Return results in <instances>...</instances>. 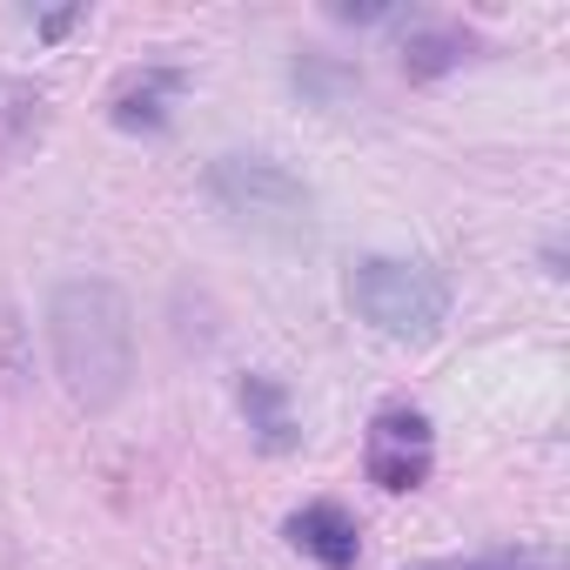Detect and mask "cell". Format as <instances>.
Returning <instances> with one entry per match:
<instances>
[{
    "label": "cell",
    "mask_w": 570,
    "mask_h": 570,
    "mask_svg": "<svg viewBox=\"0 0 570 570\" xmlns=\"http://www.w3.org/2000/svg\"><path fill=\"white\" fill-rule=\"evenodd\" d=\"M208 202L262 242H309V228H316L309 181L289 175L282 161H268V155H215L208 161Z\"/></svg>",
    "instance_id": "cell-2"
},
{
    "label": "cell",
    "mask_w": 570,
    "mask_h": 570,
    "mask_svg": "<svg viewBox=\"0 0 570 570\" xmlns=\"http://www.w3.org/2000/svg\"><path fill=\"white\" fill-rule=\"evenodd\" d=\"M470 48H476V41H470L463 28H423V35L403 41V75H410V81H436V75L463 68Z\"/></svg>",
    "instance_id": "cell-9"
},
{
    "label": "cell",
    "mask_w": 570,
    "mask_h": 570,
    "mask_svg": "<svg viewBox=\"0 0 570 570\" xmlns=\"http://www.w3.org/2000/svg\"><path fill=\"white\" fill-rule=\"evenodd\" d=\"M282 537H289L316 570H356V517L343 510V503H330V497H316V503H303L289 523H282Z\"/></svg>",
    "instance_id": "cell-5"
},
{
    "label": "cell",
    "mask_w": 570,
    "mask_h": 570,
    "mask_svg": "<svg viewBox=\"0 0 570 570\" xmlns=\"http://www.w3.org/2000/svg\"><path fill=\"white\" fill-rule=\"evenodd\" d=\"M350 303L356 316L390 336V343H430L443 323H450V289L443 275L423 268V262H403V255H363L350 268Z\"/></svg>",
    "instance_id": "cell-3"
},
{
    "label": "cell",
    "mask_w": 570,
    "mask_h": 570,
    "mask_svg": "<svg viewBox=\"0 0 570 570\" xmlns=\"http://www.w3.org/2000/svg\"><path fill=\"white\" fill-rule=\"evenodd\" d=\"M410 570H557V550L543 543H497V550H470V557H430Z\"/></svg>",
    "instance_id": "cell-10"
},
{
    "label": "cell",
    "mask_w": 570,
    "mask_h": 570,
    "mask_svg": "<svg viewBox=\"0 0 570 570\" xmlns=\"http://www.w3.org/2000/svg\"><path fill=\"white\" fill-rule=\"evenodd\" d=\"M363 470H370V483L390 490V497L423 490L430 470H436V430H430V416L410 410V403L376 410V423H370V436H363Z\"/></svg>",
    "instance_id": "cell-4"
},
{
    "label": "cell",
    "mask_w": 570,
    "mask_h": 570,
    "mask_svg": "<svg viewBox=\"0 0 570 570\" xmlns=\"http://www.w3.org/2000/svg\"><path fill=\"white\" fill-rule=\"evenodd\" d=\"M175 95H181V68H135V75L115 88L108 115H115V128H128V135H161Z\"/></svg>",
    "instance_id": "cell-6"
},
{
    "label": "cell",
    "mask_w": 570,
    "mask_h": 570,
    "mask_svg": "<svg viewBox=\"0 0 570 570\" xmlns=\"http://www.w3.org/2000/svg\"><path fill=\"white\" fill-rule=\"evenodd\" d=\"M242 416H248V430H255V443L268 450V456H282V450H296L303 443V430H296V416H289V390H282L275 376H242Z\"/></svg>",
    "instance_id": "cell-7"
},
{
    "label": "cell",
    "mask_w": 570,
    "mask_h": 570,
    "mask_svg": "<svg viewBox=\"0 0 570 570\" xmlns=\"http://www.w3.org/2000/svg\"><path fill=\"white\" fill-rule=\"evenodd\" d=\"M48 356L75 410L101 416L135 390V303L108 275H68L48 296Z\"/></svg>",
    "instance_id": "cell-1"
},
{
    "label": "cell",
    "mask_w": 570,
    "mask_h": 570,
    "mask_svg": "<svg viewBox=\"0 0 570 570\" xmlns=\"http://www.w3.org/2000/svg\"><path fill=\"white\" fill-rule=\"evenodd\" d=\"M41 121H48V95H41L35 81L0 75V168L21 161V155L41 141Z\"/></svg>",
    "instance_id": "cell-8"
}]
</instances>
